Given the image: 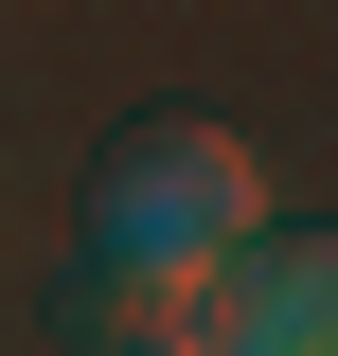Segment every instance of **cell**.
<instances>
[{"label":"cell","mask_w":338,"mask_h":356,"mask_svg":"<svg viewBox=\"0 0 338 356\" xmlns=\"http://www.w3.org/2000/svg\"><path fill=\"white\" fill-rule=\"evenodd\" d=\"M232 339H267V356H338V232H285V250H232Z\"/></svg>","instance_id":"3"},{"label":"cell","mask_w":338,"mask_h":356,"mask_svg":"<svg viewBox=\"0 0 338 356\" xmlns=\"http://www.w3.org/2000/svg\"><path fill=\"white\" fill-rule=\"evenodd\" d=\"M72 339H107V356H214L232 339V250H107V232H89V267H72Z\"/></svg>","instance_id":"2"},{"label":"cell","mask_w":338,"mask_h":356,"mask_svg":"<svg viewBox=\"0 0 338 356\" xmlns=\"http://www.w3.org/2000/svg\"><path fill=\"white\" fill-rule=\"evenodd\" d=\"M89 232L107 250H250L267 232V161L214 107H143L125 143H107V178H89Z\"/></svg>","instance_id":"1"}]
</instances>
